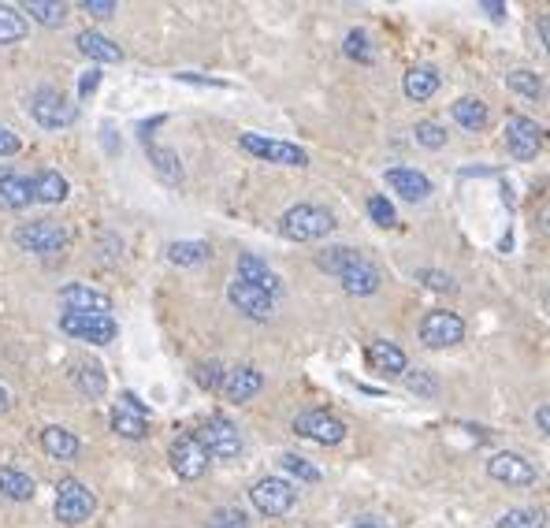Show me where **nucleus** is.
<instances>
[{"mask_svg": "<svg viewBox=\"0 0 550 528\" xmlns=\"http://www.w3.org/2000/svg\"><path fill=\"white\" fill-rule=\"evenodd\" d=\"M249 502H253L264 517H283L294 510L298 491H294V484L283 480V476H264V480H257V484L249 488Z\"/></svg>", "mask_w": 550, "mask_h": 528, "instance_id": "0eeeda50", "label": "nucleus"}, {"mask_svg": "<svg viewBox=\"0 0 550 528\" xmlns=\"http://www.w3.org/2000/svg\"><path fill=\"white\" fill-rule=\"evenodd\" d=\"M480 8H484V12L491 15V19H495V23H502V19H506V4H498V0H484V4H480Z\"/></svg>", "mask_w": 550, "mask_h": 528, "instance_id": "8fccbe9b", "label": "nucleus"}, {"mask_svg": "<svg viewBox=\"0 0 550 528\" xmlns=\"http://www.w3.org/2000/svg\"><path fill=\"white\" fill-rule=\"evenodd\" d=\"M294 432L305 439H313V443H324V447H335L346 439V424L328 410H305L294 417Z\"/></svg>", "mask_w": 550, "mask_h": 528, "instance_id": "1a4fd4ad", "label": "nucleus"}, {"mask_svg": "<svg viewBox=\"0 0 550 528\" xmlns=\"http://www.w3.org/2000/svg\"><path fill=\"white\" fill-rule=\"evenodd\" d=\"M536 424H539V432H547V428H550V410H547V406H539V410H536Z\"/></svg>", "mask_w": 550, "mask_h": 528, "instance_id": "603ef678", "label": "nucleus"}, {"mask_svg": "<svg viewBox=\"0 0 550 528\" xmlns=\"http://www.w3.org/2000/svg\"><path fill=\"white\" fill-rule=\"evenodd\" d=\"M60 305L67 313H82V317H112V298L86 283H67L60 291Z\"/></svg>", "mask_w": 550, "mask_h": 528, "instance_id": "ddd939ff", "label": "nucleus"}, {"mask_svg": "<svg viewBox=\"0 0 550 528\" xmlns=\"http://www.w3.org/2000/svg\"><path fill=\"white\" fill-rule=\"evenodd\" d=\"M387 186L406 201H424L432 194V179L417 168H387Z\"/></svg>", "mask_w": 550, "mask_h": 528, "instance_id": "6ab92c4d", "label": "nucleus"}, {"mask_svg": "<svg viewBox=\"0 0 550 528\" xmlns=\"http://www.w3.org/2000/svg\"><path fill=\"white\" fill-rule=\"evenodd\" d=\"M30 190H34V201H45V205H60L67 198V179L53 168H45L30 179Z\"/></svg>", "mask_w": 550, "mask_h": 528, "instance_id": "cd10ccee", "label": "nucleus"}, {"mask_svg": "<svg viewBox=\"0 0 550 528\" xmlns=\"http://www.w3.org/2000/svg\"><path fill=\"white\" fill-rule=\"evenodd\" d=\"M506 146L517 160H536L543 153V127L528 116L506 119Z\"/></svg>", "mask_w": 550, "mask_h": 528, "instance_id": "f8f14e48", "label": "nucleus"}, {"mask_svg": "<svg viewBox=\"0 0 550 528\" xmlns=\"http://www.w3.org/2000/svg\"><path fill=\"white\" fill-rule=\"evenodd\" d=\"M339 279H342V287H346V294H357V298L376 294V291H380V283H383L380 268L368 261V257H357L350 268H342Z\"/></svg>", "mask_w": 550, "mask_h": 528, "instance_id": "a211bd4d", "label": "nucleus"}, {"mask_svg": "<svg viewBox=\"0 0 550 528\" xmlns=\"http://www.w3.org/2000/svg\"><path fill=\"white\" fill-rule=\"evenodd\" d=\"M279 465H283V469H287L290 476H298V480H305V484H316V480H320V469L305 462L302 454H283V458H279Z\"/></svg>", "mask_w": 550, "mask_h": 528, "instance_id": "4c0bfd02", "label": "nucleus"}, {"mask_svg": "<svg viewBox=\"0 0 550 528\" xmlns=\"http://www.w3.org/2000/svg\"><path fill=\"white\" fill-rule=\"evenodd\" d=\"M171 469H175L179 480H197L209 469V454H205V447L194 436H179L171 443Z\"/></svg>", "mask_w": 550, "mask_h": 528, "instance_id": "2eb2a0df", "label": "nucleus"}, {"mask_svg": "<svg viewBox=\"0 0 550 528\" xmlns=\"http://www.w3.org/2000/svg\"><path fill=\"white\" fill-rule=\"evenodd\" d=\"M350 528H387V521H380V517H361V521H354Z\"/></svg>", "mask_w": 550, "mask_h": 528, "instance_id": "3c124183", "label": "nucleus"}, {"mask_svg": "<svg viewBox=\"0 0 550 528\" xmlns=\"http://www.w3.org/2000/svg\"><path fill=\"white\" fill-rule=\"evenodd\" d=\"M194 439L205 447L209 462L212 458H216V462H231V458L242 454V432H238L235 421H227L223 413H216V417H209V421L201 424Z\"/></svg>", "mask_w": 550, "mask_h": 528, "instance_id": "f03ea898", "label": "nucleus"}, {"mask_svg": "<svg viewBox=\"0 0 550 528\" xmlns=\"http://www.w3.org/2000/svg\"><path fill=\"white\" fill-rule=\"evenodd\" d=\"M142 146H145V153H149V164L157 168V175L164 179V183L168 186L183 183V164H179V157H175L171 149L153 142V123H142Z\"/></svg>", "mask_w": 550, "mask_h": 528, "instance_id": "dca6fc26", "label": "nucleus"}, {"mask_svg": "<svg viewBox=\"0 0 550 528\" xmlns=\"http://www.w3.org/2000/svg\"><path fill=\"white\" fill-rule=\"evenodd\" d=\"M168 257L183 268H194V264H205L212 257V250L205 242H171L168 246Z\"/></svg>", "mask_w": 550, "mask_h": 528, "instance_id": "72a5a7b5", "label": "nucleus"}, {"mask_svg": "<svg viewBox=\"0 0 550 528\" xmlns=\"http://www.w3.org/2000/svg\"><path fill=\"white\" fill-rule=\"evenodd\" d=\"M123 406H127L131 413H138V417H145V413H149V406H145V402L134 395V391H127V395H123Z\"/></svg>", "mask_w": 550, "mask_h": 528, "instance_id": "09e8293b", "label": "nucleus"}, {"mask_svg": "<svg viewBox=\"0 0 550 528\" xmlns=\"http://www.w3.org/2000/svg\"><path fill=\"white\" fill-rule=\"evenodd\" d=\"M60 331L71 335V339H79V343H93V346H108L119 335L112 317H82V313H64V317H60Z\"/></svg>", "mask_w": 550, "mask_h": 528, "instance_id": "9d476101", "label": "nucleus"}, {"mask_svg": "<svg viewBox=\"0 0 550 528\" xmlns=\"http://www.w3.org/2000/svg\"><path fill=\"white\" fill-rule=\"evenodd\" d=\"M406 387L420 398H435L439 395V383L428 376V372H406Z\"/></svg>", "mask_w": 550, "mask_h": 528, "instance_id": "79ce46f5", "label": "nucleus"}, {"mask_svg": "<svg viewBox=\"0 0 550 528\" xmlns=\"http://www.w3.org/2000/svg\"><path fill=\"white\" fill-rule=\"evenodd\" d=\"M34 491H38L34 476L19 473V469H12V465H0V495H4V499L30 502V499H34Z\"/></svg>", "mask_w": 550, "mask_h": 528, "instance_id": "a878e982", "label": "nucleus"}, {"mask_svg": "<svg viewBox=\"0 0 550 528\" xmlns=\"http://www.w3.org/2000/svg\"><path fill=\"white\" fill-rule=\"evenodd\" d=\"M238 146L253 153V157L268 160V164H283V168H305L309 164V153L294 142H279V138H268V134H238Z\"/></svg>", "mask_w": 550, "mask_h": 528, "instance_id": "20e7f679", "label": "nucleus"}, {"mask_svg": "<svg viewBox=\"0 0 550 528\" xmlns=\"http://www.w3.org/2000/svg\"><path fill=\"white\" fill-rule=\"evenodd\" d=\"M342 53L350 56V60H357V64H376V45L368 41L365 30H350L346 41H342Z\"/></svg>", "mask_w": 550, "mask_h": 528, "instance_id": "f704fd0d", "label": "nucleus"}, {"mask_svg": "<svg viewBox=\"0 0 550 528\" xmlns=\"http://www.w3.org/2000/svg\"><path fill=\"white\" fill-rule=\"evenodd\" d=\"M71 380H75V387H79L82 395H90V398H101L105 395V369L97 365V361H75L71 365Z\"/></svg>", "mask_w": 550, "mask_h": 528, "instance_id": "bb28decb", "label": "nucleus"}, {"mask_svg": "<svg viewBox=\"0 0 550 528\" xmlns=\"http://www.w3.org/2000/svg\"><path fill=\"white\" fill-rule=\"evenodd\" d=\"M209 528H249V517L238 506H220L209 514Z\"/></svg>", "mask_w": 550, "mask_h": 528, "instance_id": "58836bf2", "label": "nucleus"}, {"mask_svg": "<svg viewBox=\"0 0 550 528\" xmlns=\"http://www.w3.org/2000/svg\"><path fill=\"white\" fill-rule=\"evenodd\" d=\"M112 432L123 439H145L149 436V421L138 417V413H131L127 406H116V410H112Z\"/></svg>", "mask_w": 550, "mask_h": 528, "instance_id": "7c9ffc66", "label": "nucleus"}, {"mask_svg": "<svg viewBox=\"0 0 550 528\" xmlns=\"http://www.w3.org/2000/svg\"><path fill=\"white\" fill-rule=\"evenodd\" d=\"M194 376H197V383H201V387H220V365H216V361H209V365H197L194 369Z\"/></svg>", "mask_w": 550, "mask_h": 528, "instance_id": "c03bdc74", "label": "nucleus"}, {"mask_svg": "<svg viewBox=\"0 0 550 528\" xmlns=\"http://www.w3.org/2000/svg\"><path fill=\"white\" fill-rule=\"evenodd\" d=\"M220 387H223V395H227V402H249V398L264 387V376L253 369V365H242V369L227 372L220 380Z\"/></svg>", "mask_w": 550, "mask_h": 528, "instance_id": "aec40b11", "label": "nucleus"}, {"mask_svg": "<svg viewBox=\"0 0 550 528\" xmlns=\"http://www.w3.org/2000/svg\"><path fill=\"white\" fill-rule=\"evenodd\" d=\"M30 116L38 119L45 131H60V127H71L79 119V108L71 105L60 90L41 86V90L30 93Z\"/></svg>", "mask_w": 550, "mask_h": 528, "instance_id": "39448f33", "label": "nucleus"}, {"mask_svg": "<svg viewBox=\"0 0 550 528\" xmlns=\"http://www.w3.org/2000/svg\"><path fill=\"white\" fill-rule=\"evenodd\" d=\"M417 142L424 149H443L446 146V131L443 127H439V123H428V119H424V123H417Z\"/></svg>", "mask_w": 550, "mask_h": 528, "instance_id": "a19ab883", "label": "nucleus"}, {"mask_svg": "<svg viewBox=\"0 0 550 528\" xmlns=\"http://www.w3.org/2000/svg\"><path fill=\"white\" fill-rule=\"evenodd\" d=\"M19 153V138L8 127H0V157H15Z\"/></svg>", "mask_w": 550, "mask_h": 528, "instance_id": "de8ad7c7", "label": "nucleus"}, {"mask_svg": "<svg viewBox=\"0 0 550 528\" xmlns=\"http://www.w3.org/2000/svg\"><path fill=\"white\" fill-rule=\"evenodd\" d=\"M357 257H361V253L350 250V246H328V250L316 253V268H324V272H331V276H339L342 268H350Z\"/></svg>", "mask_w": 550, "mask_h": 528, "instance_id": "473e14b6", "label": "nucleus"}, {"mask_svg": "<svg viewBox=\"0 0 550 528\" xmlns=\"http://www.w3.org/2000/svg\"><path fill=\"white\" fill-rule=\"evenodd\" d=\"M82 12L93 15V19H112V15H116V4H112V0H82Z\"/></svg>", "mask_w": 550, "mask_h": 528, "instance_id": "37998d69", "label": "nucleus"}, {"mask_svg": "<svg viewBox=\"0 0 550 528\" xmlns=\"http://www.w3.org/2000/svg\"><path fill=\"white\" fill-rule=\"evenodd\" d=\"M23 38H27V15L12 4H0V45H15Z\"/></svg>", "mask_w": 550, "mask_h": 528, "instance_id": "c756f323", "label": "nucleus"}, {"mask_svg": "<svg viewBox=\"0 0 550 528\" xmlns=\"http://www.w3.org/2000/svg\"><path fill=\"white\" fill-rule=\"evenodd\" d=\"M227 302L235 305L238 313H246L249 320H268L275 313L272 294L257 291V287H249L242 279H231V283H227Z\"/></svg>", "mask_w": 550, "mask_h": 528, "instance_id": "4468645a", "label": "nucleus"}, {"mask_svg": "<svg viewBox=\"0 0 550 528\" xmlns=\"http://www.w3.org/2000/svg\"><path fill=\"white\" fill-rule=\"evenodd\" d=\"M30 201H34V190H30V179L23 175H15L12 168H0V205L4 209H27Z\"/></svg>", "mask_w": 550, "mask_h": 528, "instance_id": "4be33fe9", "label": "nucleus"}, {"mask_svg": "<svg viewBox=\"0 0 550 528\" xmlns=\"http://www.w3.org/2000/svg\"><path fill=\"white\" fill-rule=\"evenodd\" d=\"M402 90H406L409 101H428V97H435V90H439V71H435L432 64H417L406 71V79H402Z\"/></svg>", "mask_w": 550, "mask_h": 528, "instance_id": "5701e85b", "label": "nucleus"}, {"mask_svg": "<svg viewBox=\"0 0 550 528\" xmlns=\"http://www.w3.org/2000/svg\"><path fill=\"white\" fill-rule=\"evenodd\" d=\"M41 447L49 458H60V462H71L75 454H79V436L75 432H67L60 424H49L45 432H41Z\"/></svg>", "mask_w": 550, "mask_h": 528, "instance_id": "b1692460", "label": "nucleus"}, {"mask_svg": "<svg viewBox=\"0 0 550 528\" xmlns=\"http://www.w3.org/2000/svg\"><path fill=\"white\" fill-rule=\"evenodd\" d=\"M365 357H368V369L383 372V376H398V372H406V354H402L394 343H387V339H372Z\"/></svg>", "mask_w": 550, "mask_h": 528, "instance_id": "412c9836", "label": "nucleus"}, {"mask_svg": "<svg viewBox=\"0 0 550 528\" xmlns=\"http://www.w3.org/2000/svg\"><path fill=\"white\" fill-rule=\"evenodd\" d=\"M79 49L90 56V60H97V64H119V60H123V49H119L112 38L97 34V30H82V34H79Z\"/></svg>", "mask_w": 550, "mask_h": 528, "instance_id": "393cba45", "label": "nucleus"}, {"mask_svg": "<svg viewBox=\"0 0 550 528\" xmlns=\"http://www.w3.org/2000/svg\"><path fill=\"white\" fill-rule=\"evenodd\" d=\"M97 86H101V71L97 67H90L86 75L79 79V97H90V93H97Z\"/></svg>", "mask_w": 550, "mask_h": 528, "instance_id": "49530a36", "label": "nucleus"}, {"mask_svg": "<svg viewBox=\"0 0 550 528\" xmlns=\"http://www.w3.org/2000/svg\"><path fill=\"white\" fill-rule=\"evenodd\" d=\"M420 279L432 287V291H439V294H450L454 291V279L450 276H443V272H420Z\"/></svg>", "mask_w": 550, "mask_h": 528, "instance_id": "a18cd8bd", "label": "nucleus"}, {"mask_svg": "<svg viewBox=\"0 0 550 528\" xmlns=\"http://www.w3.org/2000/svg\"><path fill=\"white\" fill-rule=\"evenodd\" d=\"M487 476L498 480V484H510V488H532L539 480L536 465L528 462V458H521V454H513V450L495 454V458L487 462Z\"/></svg>", "mask_w": 550, "mask_h": 528, "instance_id": "9b49d317", "label": "nucleus"}, {"mask_svg": "<svg viewBox=\"0 0 550 528\" xmlns=\"http://www.w3.org/2000/svg\"><path fill=\"white\" fill-rule=\"evenodd\" d=\"M93 510H97V499L82 480L67 476L56 484V521L60 525H82V521H90Z\"/></svg>", "mask_w": 550, "mask_h": 528, "instance_id": "423d86ee", "label": "nucleus"}, {"mask_svg": "<svg viewBox=\"0 0 550 528\" xmlns=\"http://www.w3.org/2000/svg\"><path fill=\"white\" fill-rule=\"evenodd\" d=\"M506 86L517 93H524V97H532L536 101L539 93H543V82L536 79V71H528V67H517V71H510L506 75Z\"/></svg>", "mask_w": 550, "mask_h": 528, "instance_id": "e433bc0d", "label": "nucleus"}, {"mask_svg": "<svg viewBox=\"0 0 550 528\" xmlns=\"http://www.w3.org/2000/svg\"><path fill=\"white\" fill-rule=\"evenodd\" d=\"M27 15L41 27H60L67 19V4H60V0H30Z\"/></svg>", "mask_w": 550, "mask_h": 528, "instance_id": "2f4dec72", "label": "nucleus"}, {"mask_svg": "<svg viewBox=\"0 0 550 528\" xmlns=\"http://www.w3.org/2000/svg\"><path fill=\"white\" fill-rule=\"evenodd\" d=\"M465 339V320L458 313H446V309H435L428 317L420 320V343L432 346V350H446V346H458Z\"/></svg>", "mask_w": 550, "mask_h": 528, "instance_id": "6e6552de", "label": "nucleus"}, {"mask_svg": "<svg viewBox=\"0 0 550 528\" xmlns=\"http://www.w3.org/2000/svg\"><path fill=\"white\" fill-rule=\"evenodd\" d=\"M368 216H372V224L380 227H394V220H398V216H394V205L383 198V194H372V198H368Z\"/></svg>", "mask_w": 550, "mask_h": 528, "instance_id": "ea45409f", "label": "nucleus"}, {"mask_svg": "<svg viewBox=\"0 0 550 528\" xmlns=\"http://www.w3.org/2000/svg\"><path fill=\"white\" fill-rule=\"evenodd\" d=\"M8 410V391H4V387H0V413Z\"/></svg>", "mask_w": 550, "mask_h": 528, "instance_id": "864d4df0", "label": "nucleus"}, {"mask_svg": "<svg viewBox=\"0 0 550 528\" xmlns=\"http://www.w3.org/2000/svg\"><path fill=\"white\" fill-rule=\"evenodd\" d=\"M450 116L458 119L461 127H465V131H484L487 127V105L484 101H480V97H458V101H454V105H450Z\"/></svg>", "mask_w": 550, "mask_h": 528, "instance_id": "c85d7f7f", "label": "nucleus"}, {"mask_svg": "<svg viewBox=\"0 0 550 528\" xmlns=\"http://www.w3.org/2000/svg\"><path fill=\"white\" fill-rule=\"evenodd\" d=\"M71 235L67 227L53 224V220H34V224H19L15 227V246L27 253H38V257H53V253H64Z\"/></svg>", "mask_w": 550, "mask_h": 528, "instance_id": "7ed1b4c3", "label": "nucleus"}, {"mask_svg": "<svg viewBox=\"0 0 550 528\" xmlns=\"http://www.w3.org/2000/svg\"><path fill=\"white\" fill-rule=\"evenodd\" d=\"M335 220H331L328 209L320 205H294L279 216V235L290 238V242H316V238H328Z\"/></svg>", "mask_w": 550, "mask_h": 528, "instance_id": "f257e3e1", "label": "nucleus"}, {"mask_svg": "<svg viewBox=\"0 0 550 528\" xmlns=\"http://www.w3.org/2000/svg\"><path fill=\"white\" fill-rule=\"evenodd\" d=\"M235 279H242V283H249V287H257V291H264V294H279L283 291V279L275 276L272 268L257 257V253H238V276Z\"/></svg>", "mask_w": 550, "mask_h": 528, "instance_id": "f3484780", "label": "nucleus"}, {"mask_svg": "<svg viewBox=\"0 0 550 528\" xmlns=\"http://www.w3.org/2000/svg\"><path fill=\"white\" fill-rule=\"evenodd\" d=\"M495 528H543V514L528 510V506H517V510H506V514L498 517Z\"/></svg>", "mask_w": 550, "mask_h": 528, "instance_id": "c9c22d12", "label": "nucleus"}]
</instances>
